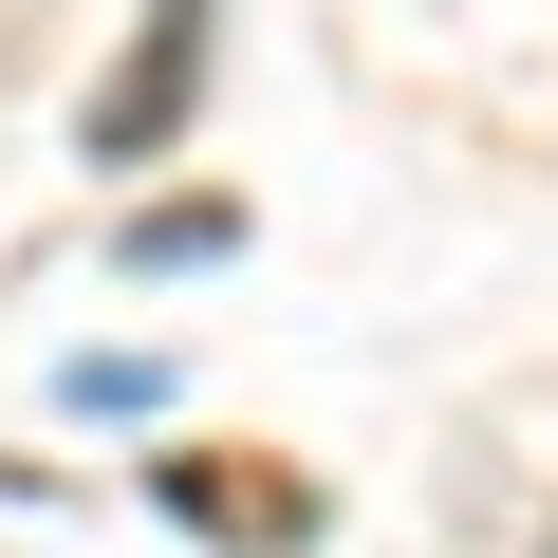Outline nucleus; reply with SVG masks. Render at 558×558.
<instances>
[{"instance_id": "1", "label": "nucleus", "mask_w": 558, "mask_h": 558, "mask_svg": "<svg viewBox=\"0 0 558 558\" xmlns=\"http://www.w3.org/2000/svg\"><path fill=\"white\" fill-rule=\"evenodd\" d=\"M205 57H223V0H149V20H131V75L94 94V168H149V149H186V112H205Z\"/></svg>"}, {"instance_id": "3", "label": "nucleus", "mask_w": 558, "mask_h": 558, "mask_svg": "<svg viewBox=\"0 0 558 558\" xmlns=\"http://www.w3.org/2000/svg\"><path fill=\"white\" fill-rule=\"evenodd\" d=\"M539 558H558V521H539Z\"/></svg>"}, {"instance_id": "2", "label": "nucleus", "mask_w": 558, "mask_h": 558, "mask_svg": "<svg viewBox=\"0 0 558 558\" xmlns=\"http://www.w3.org/2000/svg\"><path fill=\"white\" fill-rule=\"evenodd\" d=\"M168 484V521H205L223 558H317V484L299 465H242V447H186V465H149Z\"/></svg>"}]
</instances>
